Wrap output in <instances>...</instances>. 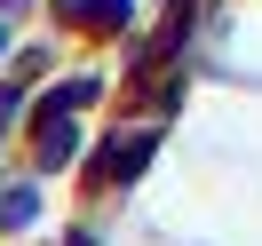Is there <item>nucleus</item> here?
Masks as SVG:
<instances>
[{
	"instance_id": "obj_1",
	"label": "nucleus",
	"mask_w": 262,
	"mask_h": 246,
	"mask_svg": "<svg viewBox=\"0 0 262 246\" xmlns=\"http://www.w3.org/2000/svg\"><path fill=\"white\" fill-rule=\"evenodd\" d=\"M127 8H135V0H64L72 24H127Z\"/></svg>"
}]
</instances>
